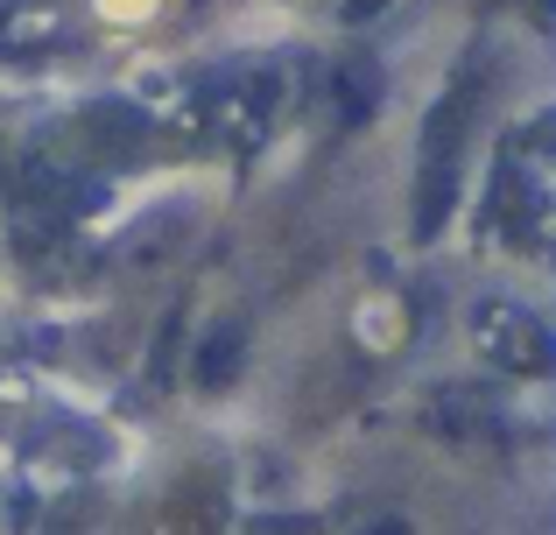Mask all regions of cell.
Listing matches in <instances>:
<instances>
[{"label":"cell","mask_w":556,"mask_h":535,"mask_svg":"<svg viewBox=\"0 0 556 535\" xmlns=\"http://www.w3.org/2000/svg\"><path fill=\"white\" fill-rule=\"evenodd\" d=\"M465 113H472V85L451 92V106L430 113V149H422V198H416V233H437L451 205V163H458V135H465Z\"/></svg>","instance_id":"cell-1"},{"label":"cell","mask_w":556,"mask_h":535,"mask_svg":"<svg viewBox=\"0 0 556 535\" xmlns=\"http://www.w3.org/2000/svg\"><path fill=\"white\" fill-rule=\"evenodd\" d=\"M367 535H408V528H402V522H374Z\"/></svg>","instance_id":"cell-3"},{"label":"cell","mask_w":556,"mask_h":535,"mask_svg":"<svg viewBox=\"0 0 556 535\" xmlns=\"http://www.w3.org/2000/svg\"><path fill=\"white\" fill-rule=\"evenodd\" d=\"M472 331H479V353H501V367L549 373V339H543V324H535L529 310H515V303H486Z\"/></svg>","instance_id":"cell-2"}]
</instances>
